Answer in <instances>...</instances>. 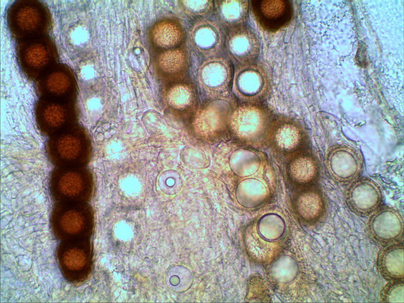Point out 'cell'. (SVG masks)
Returning <instances> with one entry per match:
<instances>
[{
    "mask_svg": "<svg viewBox=\"0 0 404 303\" xmlns=\"http://www.w3.org/2000/svg\"><path fill=\"white\" fill-rule=\"evenodd\" d=\"M8 29L13 38L20 41L48 35L52 16L47 5L34 0H19L11 3L6 12Z\"/></svg>",
    "mask_w": 404,
    "mask_h": 303,
    "instance_id": "cell-1",
    "label": "cell"
},
{
    "mask_svg": "<svg viewBox=\"0 0 404 303\" xmlns=\"http://www.w3.org/2000/svg\"><path fill=\"white\" fill-rule=\"evenodd\" d=\"M45 151L58 167L83 166L90 159L91 144L84 128L76 123L50 136Z\"/></svg>",
    "mask_w": 404,
    "mask_h": 303,
    "instance_id": "cell-2",
    "label": "cell"
},
{
    "mask_svg": "<svg viewBox=\"0 0 404 303\" xmlns=\"http://www.w3.org/2000/svg\"><path fill=\"white\" fill-rule=\"evenodd\" d=\"M50 223L54 234L61 240L88 239L93 229V211L86 202L58 203L53 210Z\"/></svg>",
    "mask_w": 404,
    "mask_h": 303,
    "instance_id": "cell-3",
    "label": "cell"
},
{
    "mask_svg": "<svg viewBox=\"0 0 404 303\" xmlns=\"http://www.w3.org/2000/svg\"><path fill=\"white\" fill-rule=\"evenodd\" d=\"M16 55L21 71L32 81L58 63L59 59L55 41L48 35L18 41Z\"/></svg>",
    "mask_w": 404,
    "mask_h": 303,
    "instance_id": "cell-4",
    "label": "cell"
},
{
    "mask_svg": "<svg viewBox=\"0 0 404 303\" xmlns=\"http://www.w3.org/2000/svg\"><path fill=\"white\" fill-rule=\"evenodd\" d=\"M49 185L53 199L58 203L87 202L92 195L93 179L83 166L58 167L50 173Z\"/></svg>",
    "mask_w": 404,
    "mask_h": 303,
    "instance_id": "cell-5",
    "label": "cell"
},
{
    "mask_svg": "<svg viewBox=\"0 0 404 303\" xmlns=\"http://www.w3.org/2000/svg\"><path fill=\"white\" fill-rule=\"evenodd\" d=\"M57 259L65 278L73 284L85 281L92 267V250L88 239L65 240L58 246Z\"/></svg>",
    "mask_w": 404,
    "mask_h": 303,
    "instance_id": "cell-6",
    "label": "cell"
},
{
    "mask_svg": "<svg viewBox=\"0 0 404 303\" xmlns=\"http://www.w3.org/2000/svg\"><path fill=\"white\" fill-rule=\"evenodd\" d=\"M39 97L76 103L78 87L75 74L66 64L57 63L34 81Z\"/></svg>",
    "mask_w": 404,
    "mask_h": 303,
    "instance_id": "cell-7",
    "label": "cell"
},
{
    "mask_svg": "<svg viewBox=\"0 0 404 303\" xmlns=\"http://www.w3.org/2000/svg\"><path fill=\"white\" fill-rule=\"evenodd\" d=\"M76 103L39 97L34 105V115L41 132L52 136L77 122Z\"/></svg>",
    "mask_w": 404,
    "mask_h": 303,
    "instance_id": "cell-8",
    "label": "cell"
},
{
    "mask_svg": "<svg viewBox=\"0 0 404 303\" xmlns=\"http://www.w3.org/2000/svg\"><path fill=\"white\" fill-rule=\"evenodd\" d=\"M324 164L328 176L339 184L349 183L362 173L364 159L356 148L345 144L331 146L326 152Z\"/></svg>",
    "mask_w": 404,
    "mask_h": 303,
    "instance_id": "cell-9",
    "label": "cell"
},
{
    "mask_svg": "<svg viewBox=\"0 0 404 303\" xmlns=\"http://www.w3.org/2000/svg\"><path fill=\"white\" fill-rule=\"evenodd\" d=\"M366 229L369 237L379 245L403 242L402 217L390 206L382 205L376 209L371 214Z\"/></svg>",
    "mask_w": 404,
    "mask_h": 303,
    "instance_id": "cell-10",
    "label": "cell"
},
{
    "mask_svg": "<svg viewBox=\"0 0 404 303\" xmlns=\"http://www.w3.org/2000/svg\"><path fill=\"white\" fill-rule=\"evenodd\" d=\"M272 120L255 110H239L230 121L229 130L240 142L257 145L267 139Z\"/></svg>",
    "mask_w": 404,
    "mask_h": 303,
    "instance_id": "cell-11",
    "label": "cell"
},
{
    "mask_svg": "<svg viewBox=\"0 0 404 303\" xmlns=\"http://www.w3.org/2000/svg\"><path fill=\"white\" fill-rule=\"evenodd\" d=\"M267 139L278 153L294 154L306 145L307 135L301 123L293 119L281 118L272 121Z\"/></svg>",
    "mask_w": 404,
    "mask_h": 303,
    "instance_id": "cell-12",
    "label": "cell"
},
{
    "mask_svg": "<svg viewBox=\"0 0 404 303\" xmlns=\"http://www.w3.org/2000/svg\"><path fill=\"white\" fill-rule=\"evenodd\" d=\"M344 197L350 210L360 217L371 214L382 201L379 186L366 177L358 178L351 182L345 191Z\"/></svg>",
    "mask_w": 404,
    "mask_h": 303,
    "instance_id": "cell-13",
    "label": "cell"
},
{
    "mask_svg": "<svg viewBox=\"0 0 404 303\" xmlns=\"http://www.w3.org/2000/svg\"><path fill=\"white\" fill-rule=\"evenodd\" d=\"M251 7L258 23L265 30L271 32L286 25L293 14L288 1H253Z\"/></svg>",
    "mask_w": 404,
    "mask_h": 303,
    "instance_id": "cell-14",
    "label": "cell"
},
{
    "mask_svg": "<svg viewBox=\"0 0 404 303\" xmlns=\"http://www.w3.org/2000/svg\"><path fill=\"white\" fill-rule=\"evenodd\" d=\"M301 188L294 196V208L302 221L315 225L322 220L326 213L323 193L315 184Z\"/></svg>",
    "mask_w": 404,
    "mask_h": 303,
    "instance_id": "cell-15",
    "label": "cell"
},
{
    "mask_svg": "<svg viewBox=\"0 0 404 303\" xmlns=\"http://www.w3.org/2000/svg\"><path fill=\"white\" fill-rule=\"evenodd\" d=\"M287 173L289 180L296 186L314 184L319 176L318 163L311 153L300 150L289 161Z\"/></svg>",
    "mask_w": 404,
    "mask_h": 303,
    "instance_id": "cell-16",
    "label": "cell"
},
{
    "mask_svg": "<svg viewBox=\"0 0 404 303\" xmlns=\"http://www.w3.org/2000/svg\"><path fill=\"white\" fill-rule=\"evenodd\" d=\"M377 267L381 275L388 281L403 279V242L389 244L379 251Z\"/></svg>",
    "mask_w": 404,
    "mask_h": 303,
    "instance_id": "cell-17",
    "label": "cell"
},
{
    "mask_svg": "<svg viewBox=\"0 0 404 303\" xmlns=\"http://www.w3.org/2000/svg\"><path fill=\"white\" fill-rule=\"evenodd\" d=\"M166 286L172 291L182 293L191 286L192 276L190 270L186 267L177 265L168 270L165 275Z\"/></svg>",
    "mask_w": 404,
    "mask_h": 303,
    "instance_id": "cell-18",
    "label": "cell"
},
{
    "mask_svg": "<svg viewBox=\"0 0 404 303\" xmlns=\"http://www.w3.org/2000/svg\"><path fill=\"white\" fill-rule=\"evenodd\" d=\"M380 300L383 302H403V280L389 281L381 290Z\"/></svg>",
    "mask_w": 404,
    "mask_h": 303,
    "instance_id": "cell-19",
    "label": "cell"
}]
</instances>
